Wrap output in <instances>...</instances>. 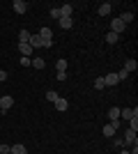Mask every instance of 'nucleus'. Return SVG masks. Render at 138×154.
I'll return each instance as SVG.
<instances>
[{
  "mask_svg": "<svg viewBox=\"0 0 138 154\" xmlns=\"http://www.w3.org/2000/svg\"><path fill=\"white\" fill-rule=\"evenodd\" d=\"M39 39L41 42H46V44H53V30L48 26H41V30H39Z\"/></svg>",
  "mask_w": 138,
  "mask_h": 154,
  "instance_id": "nucleus-1",
  "label": "nucleus"
},
{
  "mask_svg": "<svg viewBox=\"0 0 138 154\" xmlns=\"http://www.w3.org/2000/svg\"><path fill=\"white\" fill-rule=\"evenodd\" d=\"M28 44L32 46V48H48V46H53V44H46V42H41L39 35H30V42H28Z\"/></svg>",
  "mask_w": 138,
  "mask_h": 154,
  "instance_id": "nucleus-2",
  "label": "nucleus"
},
{
  "mask_svg": "<svg viewBox=\"0 0 138 154\" xmlns=\"http://www.w3.org/2000/svg\"><path fill=\"white\" fill-rule=\"evenodd\" d=\"M14 106V99L9 94H5V97H0V113H7V110Z\"/></svg>",
  "mask_w": 138,
  "mask_h": 154,
  "instance_id": "nucleus-3",
  "label": "nucleus"
},
{
  "mask_svg": "<svg viewBox=\"0 0 138 154\" xmlns=\"http://www.w3.org/2000/svg\"><path fill=\"white\" fill-rule=\"evenodd\" d=\"M124 23H122V21H120V19H113L111 21V32H115V35H120V32H124Z\"/></svg>",
  "mask_w": 138,
  "mask_h": 154,
  "instance_id": "nucleus-4",
  "label": "nucleus"
},
{
  "mask_svg": "<svg viewBox=\"0 0 138 154\" xmlns=\"http://www.w3.org/2000/svg\"><path fill=\"white\" fill-rule=\"evenodd\" d=\"M58 9H60V19H72L74 5H62V7H58Z\"/></svg>",
  "mask_w": 138,
  "mask_h": 154,
  "instance_id": "nucleus-5",
  "label": "nucleus"
},
{
  "mask_svg": "<svg viewBox=\"0 0 138 154\" xmlns=\"http://www.w3.org/2000/svg\"><path fill=\"white\" fill-rule=\"evenodd\" d=\"M12 7H14V12H16V14H26L28 12V2H23V0H14Z\"/></svg>",
  "mask_w": 138,
  "mask_h": 154,
  "instance_id": "nucleus-6",
  "label": "nucleus"
},
{
  "mask_svg": "<svg viewBox=\"0 0 138 154\" xmlns=\"http://www.w3.org/2000/svg\"><path fill=\"white\" fill-rule=\"evenodd\" d=\"M118 83H120V81H118V74H115V71L108 74V76H104V85H106V88H115Z\"/></svg>",
  "mask_w": 138,
  "mask_h": 154,
  "instance_id": "nucleus-7",
  "label": "nucleus"
},
{
  "mask_svg": "<svg viewBox=\"0 0 138 154\" xmlns=\"http://www.w3.org/2000/svg\"><path fill=\"white\" fill-rule=\"evenodd\" d=\"M108 117H111V124L120 127V108H115V106H113V108L108 110Z\"/></svg>",
  "mask_w": 138,
  "mask_h": 154,
  "instance_id": "nucleus-8",
  "label": "nucleus"
},
{
  "mask_svg": "<svg viewBox=\"0 0 138 154\" xmlns=\"http://www.w3.org/2000/svg\"><path fill=\"white\" fill-rule=\"evenodd\" d=\"M111 9H113L111 2H101V5H99V9H97V14H99V16H108V14H111Z\"/></svg>",
  "mask_w": 138,
  "mask_h": 154,
  "instance_id": "nucleus-9",
  "label": "nucleus"
},
{
  "mask_svg": "<svg viewBox=\"0 0 138 154\" xmlns=\"http://www.w3.org/2000/svg\"><path fill=\"white\" fill-rule=\"evenodd\" d=\"M122 143H124V145H136V131L129 129V131L124 134V138H122Z\"/></svg>",
  "mask_w": 138,
  "mask_h": 154,
  "instance_id": "nucleus-10",
  "label": "nucleus"
},
{
  "mask_svg": "<svg viewBox=\"0 0 138 154\" xmlns=\"http://www.w3.org/2000/svg\"><path fill=\"white\" fill-rule=\"evenodd\" d=\"M9 154H28V149H26V145L16 143V145H9Z\"/></svg>",
  "mask_w": 138,
  "mask_h": 154,
  "instance_id": "nucleus-11",
  "label": "nucleus"
},
{
  "mask_svg": "<svg viewBox=\"0 0 138 154\" xmlns=\"http://www.w3.org/2000/svg\"><path fill=\"white\" fill-rule=\"evenodd\" d=\"M19 51H21V55H26V58H30L35 48H32L30 44H19Z\"/></svg>",
  "mask_w": 138,
  "mask_h": 154,
  "instance_id": "nucleus-12",
  "label": "nucleus"
},
{
  "mask_svg": "<svg viewBox=\"0 0 138 154\" xmlns=\"http://www.w3.org/2000/svg\"><path fill=\"white\" fill-rule=\"evenodd\" d=\"M115 131H118V127H115V124H106V127L101 129V134L108 136V138H113V136H115Z\"/></svg>",
  "mask_w": 138,
  "mask_h": 154,
  "instance_id": "nucleus-13",
  "label": "nucleus"
},
{
  "mask_svg": "<svg viewBox=\"0 0 138 154\" xmlns=\"http://www.w3.org/2000/svg\"><path fill=\"white\" fill-rule=\"evenodd\" d=\"M53 106H55V108H58L60 113H65V110L69 108V101H67V99H58V101L53 103Z\"/></svg>",
  "mask_w": 138,
  "mask_h": 154,
  "instance_id": "nucleus-14",
  "label": "nucleus"
},
{
  "mask_svg": "<svg viewBox=\"0 0 138 154\" xmlns=\"http://www.w3.org/2000/svg\"><path fill=\"white\" fill-rule=\"evenodd\" d=\"M120 117H124V120L136 117V115H133V108H120Z\"/></svg>",
  "mask_w": 138,
  "mask_h": 154,
  "instance_id": "nucleus-15",
  "label": "nucleus"
},
{
  "mask_svg": "<svg viewBox=\"0 0 138 154\" xmlns=\"http://www.w3.org/2000/svg\"><path fill=\"white\" fill-rule=\"evenodd\" d=\"M136 67H138V64H136V60H127V62H124V67H122V69H124V71H129V74H131V71H136Z\"/></svg>",
  "mask_w": 138,
  "mask_h": 154,
  "instance_id": "nucleus-16",
  "label": "nucleus"
},
{
  "mask_svg": "<svg viewBox=\"0 0 138 154\" xmlns=\"http://www.w3.org/2000/svg\"><path fill=\"white\" fill-rule=\"evenodd\" d=\"M30 64H32V67H35V69H44V58H32V60H30Z\"/></svg>",
  "mask_w": 138,
  "mask_h": 154,
  "instance_id": "nucleus-17",
  "label": "nucleus"
},
{
  "mask_svg": "<svg viewBox=\"0 0 138 154\" xmlns=\"http://www.w3.org/2000/svg\"><path fill=\"white\" fill-rule=\"evenodd\" d=\"M19 42H21V44H28V42H30V32H28V30H21L19 32Z\"/></svg>",
  "mask_w": 138,
  "mask_h": 154,
  "instance_id": "nucleus-18",
  "label": "nucleus"
},
{
  "mask_svg": "<svg viewBox=\"0 0 138 154\" xmlns=\"http://www.w3.org/2000/svg\"><path fill=\"white\" fill-rule=\"evenodd\" d=\"M120 21H122L124 26H127V23H131V21H133V12H124L122 16H120Z\"/></svg>",
  "mask_w": 138,
  "mask_h": 154,
  "instance_id": "nucleus-19",
  "label": "nucleus"
},
{
  "mask_svg": "<svg viewBox=\"0 0 138 154\" xmlns=\"http://www.w3.org/2000/svg\"><path fill=\"white\" fill-rule=\"evenodd\" d=\"M118 39H120V35H115V32H108V35H106V44H118Z\"/></svg>",
  "mask_w": 138,
  "mask_h": 154,
  "instance_id": "nucleus-20",
  "label": "nucleus"
},
{
  "mask_svg": "<svg viewBox=\"0 0 138 154\" xmlns=\"http://www.w3.org/2000/svg\"><path fill=\"white\" fill-rule=\"evenodd\" d=\"M72 26H74V19H60V28H65V30H69Z\"/></svg>",
  "mask_w": 138,
  "mask_h": 154,
  "instance_id": "nucleus-21",
  "label": "nucleus"
},
{
  "mask_svg": "<svg viewBox=\"0 0 138 154\" xmlns=\"http://www.w3.org/2000/svg\"><path fill=\"white\" fill-rule=\"evenodd\" d=\"M46 99H48V101H51V103H55V101H58V99H60V97H58V92L48 90V92H46Z\"/></svg>",
  "mask_w": 138,
  "mask_h": 154,
  "instance_id": "nucleus-22",
  "label": "nucleus"
},
{
  "mask_svg": "<svg viewBox=\"0 0 138 154\" xmlns=\"http://www.w3.org/2000/svg\"><path fill=\"white\" fill-rule=\"evenodd\" d=\"M55 69H58V71H67V60L60 58L58 62H55Z\"/></svg>",
  "mask_w": 138,
  "mask_h": 154,
  "instance_id": "nucleus-23",
  "label": "nucleus"
},
{
  "mask_svg": "<svg viewBox=\"0 0 138 154\" xmlns=\"http://www.w3.org/2000/svg\"><path fill=\"white\" fill-rule=\"evenodd\" d=\"M104 88H106V85H104V76H101V78H97V81H94V90H104Z\"/></svg>",
  "mask_w": 138,
  "mask_h": 154,
  "instance_id": "nucleus-24",
  "label": "nucleus"
},
{
  "mask_svg": "<svg viewBox=\"0 0 138 154\" xmlns=\"http://www.w3.org/2000/svg\"><path fill=\"white\" fill-rule=\"evenodd\" d=\"M129 76H131V74H129V71H124V69H120V71H118V81H127Z\"/></svg>",
  "mask_w": 138,
  "mask_h": 154,
  "instance_id": "nucleus-25",
  "label": "nucleus"
},
{
  "mask_svg": "<svg viewBox=\"0 0 138 154\" xmlns=\"http://www.w3.org/2000/svg\"><path fill=\"white\" fill-rule=\"evenodd\" d=\"M129 129H131V131H138V117H131V120H129Z\"/></svg>",
  "mask_w": 138,
  "mask_h": 154,
  "instance_id": "nucleus-26",
  "label": "nucleus"
},
{
  "mask_svg": "<svg viewBox=\"0 0 138 154\" xmlns=\"http://www.w3.org/2000/svg\"><path fill=\"white\" fill-rule=\"evenodd\" d=\"M48 14H51V19H60V9H58V7H53Z\"/></svg>",
  "mask_w": 138,
  "mask_h": 154,
  "instance_id": "nucleus-27",
  "label": "nucleus"
},
{
  "mask_svg": "<svg viewBox=\"0 0 138 154\" xmlns=\"http://www.w3.org/2000/svg\"><path fill=\"white\" fill-rule=\"evenodd\" d=\"M21 64H23V67H30V58H26V55H21Z\"/></svg>",
  "mask_w": 138,
  "mask_h": 154,
  "instance_id": "nucleus-28",
  "label": "nucleus"
},
{
  "mask_svg": "<svg viewBox=\"0 0 138 154\" xmlns=\"http://www.w3.org/2000/svg\"><path fill=\"white\" fill-rule=\"evenodd\" d=\"M0 154H9V145H0Z\"/></svg>",
  "mask_w": 138,
  "mask_h": 154,
  "instance_id": "nucleus-29",
  "label": "nucleus"
},
{
  "mask_svg": "<svg viewBox=\"0 0 138 154\" xmlns=\"http://www.w3.org/2000/svg\"><path fill=\"white\" fill-rule=\"evenodd\" d=\"M67 78V71H58V81H65Z\"/></svg>",
  "mask_w": 138,
  "mask_h": 154,
  "instance_id": "nucleus-30",
  "label": "nucleus"
},
{
  "mask_svg": "<svg viewBox=\"0 0 138 154\" xmlns=\"http://www.w3.org/2000/svg\"><path fill=\"white\" fill-rule=\"evenodd\" d=\"M0 81H7V71L5 69H0Z\"/></svg>",
  "mask_w": 138,
  "mask_h": 154,
  "instance_id": "nucleus-31",
  "label": "nucleus"
},
{
  "mask_svg": "<svg viewBox=\"0 0 138 154\" xmlns=\"http://www.w3.org/2000/svg\"><path fill=\"white\" fill-rule=\"evenodd\" d=\"M0 69H2V67H0Z\"/></svg>",
  "mask_w": 138,
  "mask_h": 154,
  "instance_id": "nucleus-32",
  "label": "nucleus"
}]
</instances>
